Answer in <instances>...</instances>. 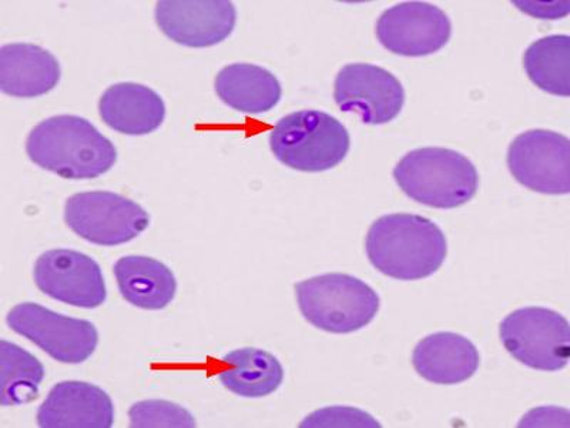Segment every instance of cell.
Wrapping results in <instances>:
<instances>
[{
  "mask_svg": "<svg viewBox=\"0 0 570 428\" xmlns=\"http://www.w3.org/2000/svg\"><path fill=\"white\" fill-rule=\"evenodd\" d=\"M365 246L379 272L405 282L432 276L448 254L446 237L438 224L410 213L380 217L371 224Z\"/></svg>",
  "mask_w": 570,
  "mask_h": 428,
  "instance_id": "1",
  "label": "cell"
},
{
  "mask_svg": "<svg viewBox=\"0 0 570 428\" xmlns=\"http://www.w3.org/2000/svg\"><path fill=\"white\" fill-rule=\"evenodd\" d=\"M29 159L69 181L96 178L117 162V150L107 137L80 116L49 117L30 132Z\"/></svg>",
  "mask_w": 570,
  "mask_h": 428,
  "instance_id": "2",
  "label": "cell"
},
{
  "mask_svg": "<svg viewBox=\"0 0 570 428\" xmlns=\"http://www.w3.org/2000/svg\"><path fill=\"white\" fill-rule=\"evenodd\" d=\"M396 185L412 201L432 208H456L475 197L480 176L462 153L422 147L406 153L394 169Z\"/></svg>",
  "mask_w": 570,
  "mask_h": 428,
  "instance_id": "3",
  "label": "cell"
},
{
  "mask_svg": "<svg viewBox=\"0 0 570 428\" xmlns=\"http://www.w3.org/2000/svg\"><path fill=\"white\" fill-rule=\"evenodd\" d=\"M351 137L334 116L299 110L283 117L269 134V147L289 169L320 173L334 169L347 157Z\"/></svg>",
  "mask_w": 570,
  "mask_h": 428,
  "instance_id": "4",
  "label": "cell"
},
{
  "mask_svg": "<svg viewBox=\"0 0 570 428\" xmlns=\"http://www.w3.org/2000/svg\"><path fill=\"white\" fill-rule=\"evenodd\" d=\"M294 289L304 319L327 333H354L380 312V295L350 274H323L295 283Z\"/></svg>",
  "mask_w": 570,
  "mask_h": 428,
  "instance_id": "5",
  "label": "cell"
},
{
  "mask_svg": "<svg viewBox=\"0 0 570 428\" xmlns=\"http://www.w3.org/2000/svg\"><path fill=\"white\" fill-rule=\"evenodd\" d=\"M499 335L508 353L533 370L559 371L569 363L570 325L554 310H515L502 320Z\"/></svg>",
  "mask_w": 570,
  "mask_h": 428,
  "instance_id": "6",
  "label": "cell"
},
{
  "mask_svg": "<svg viewBox=\"0 0 570 428\" xmlns=\"http://www.w3.org/2000/svg\"><path fill=\"white\" fill-rule=\"evenodd\" d=\"M65 222L70 231L99 246H119L149 227V213L139 203L111 192L78 193L66 201Z\"/></svg>",
  "mask_w": 570,
  "mask_h": 428,
  "instance_id": "7",
  "label": "cell"
},
{
  "mask_svg": "<svg viewBox=\"0 0 570 428\" xmlns=\"http://www.w3.org/2000/svg\"><path fill=\"white\" fill-rule=\"evenodd\" d=\"M7 323L59 363H85L99 344V331L91 321L68 318L38 303L14 305Z\"/></svg>",
  "mask_w": 570,
  "mask_h": 428,
  "instance_id": "8",
  "label": "cell"
},
{
  "mask_svg": "<svg viewBox=\"0 0 570 428\" xmlns=\"http://www.w3.org/2000/svg\"><path fill=\"white\" fill-rule=\"evenodd\" d=\"M570 142L557 132L521 134L508 150V167L518 183L542 195H569Z\"/></svg>",
  "mask_w": 570,
  "mask_h": 428,
  "instance_id": "9",
  "label": "cell"
},
{
  "mask_svg": "<svg viewBox=\"0 0 570 428\" xmlns=\"http://www.w3.org/2000/svg\"><path fill=\"white\" fill-rule=\"evenodd\" d=\"M33 279L40 292L75 308L98 309L106 302L104 272L88 254L49 250L36 260Z\"/></svg>",
  "mask_w": 570,
  "mask_h": 428,
  "instance_id": "10",
  "label": "cell"
},
{
  "mask_svg": "<svg viewBox=\"0 0 570 428\" xmlns=\"http://www.w3.org/2000/svg\"><path fill=\"white\" fill-rule=\"evenodd\" d=\"M335 104L355 111L365 125L390 124L401 114L405 91L391 71L370 64L345 65L334 85Z\"/></svg>",
  "mask_w": 570,
  "mask_h": 428,
  "instance_id": "11",
  "label": "cell"
},
{
  "mask_svg": "<svg viewBox=\"0 0 570 428\" xmlns=\"http://www.w3.org/2000/svg\"><path fill=\"white\" fill-rule=\"evenodd\" d=\"M450 18L435 4L404 2L385 10L376 22V38L386 50L406 58L434 55L450 42Z\"/></svg>",
  "mask_w": 570,
  "mask_h": 428,
  "instance_id": "12",
  "label": "cell"
},
{
  "mask_svg": "<svg viewBox=\"0 0 570 428\" xmlns=\"http://www.w3.org/2000/svg\"><path fill=\"white\" fill-rule=\"evenodd\" d=\"M161 32L187 48H212L233 33L237 10L228 0H161L156 4Z\"/></svg>",
  "mask_w": 570,
  "mask_h": 428,
  "instance_id": "13",
  "label": "cell"
},
{
  "mask_svg": "<svg viewBox=\"0 0 570 428\" xmlns=\"http://www.w3.org/2000/svg\"><path fill=\"white\" fill-rule=\"evenodd\" d=\"M114 422L110 396L86 381L56 385L38 410V425L42 428H110Z\"/></svg>",
  "mask_w": 570,
  "mask_h": 428,
  "instance_id": "14",
  "label": "cell"
},
{
  "mask_svg": "<svg viewBox=\"0 0 570 428\" xmlns=\"http://www.w3.org/2000/svg\"><path fill=\"white\" fill-rule=\"evenodd\" d=\"M481 356L465 335L441 331L422 339L412 354V364L431 383L454 386L470 380L480 369Z\"/></svg>",
  "mask_w": 570,
  "mask_h": 428,
  "instance_id": "15",
  "label": "cell"
},
{
  "mask_svg": "<svg viewBox=\"0 0 570 428\" xmlns=\"http://www.w3.org/2000/svg\"><path fill=\"white\" fill-rule=\"evenodd\" d=\"M60 65L49 50L30 43L0 49V89L13 98H38L59 85Z\"/></svg>",
  "mask_w": 570,
  "mask_h": 428,
  "instance_id": "16",
  "label": "cell"
},
{
  "mask_svg": "<svg viewBox=\"0 0 570 428\" xmlns=\"http://www.w3.org/2000/svg\"><path fill=\"white\" fill-rule=\"evenodd\" d=\"M99 114L110 129L129 136H145L165 121L166 105L155 90L139 84L110 86L99 101Z\"/></svg>",
  "mask_w": 570,
  "mask_h": 428,
  "instance_id": "17",
  "label": "cell"
},
{
  "mask_svg": "<svg viewBox=\"0 0 570 428\" xmlns=\"http://www.w3.org/2000/svg\"><path fill=\"white\" fill-rule=\"evenodd\" d=\"M218 98L232 109L249 116L267 114L283 96L277 76L262 66L228 65L214 81Z\"/></svg>",
  "mask_w": 570,
  "mask_h": 428,
  "instance_id": "18",
  "label": "cell"
},
{
  "mask_svg": "<svg viewBox=\"0 0 570 428\" xmlns=\"http://www.w3.org/2000/svg\"><path fill=\"white\" fill-rule=\"evenodd\" d=\"M115 276L121 298L142 310H163L177 292V280L159 260L126 256L117 260Z\"/></svg>",
  "mask_w": 570,
  "mask_h": 428,
  "instance_id": "19",
  "label": "cell"
},
{
  "mask_svg": "<svg viewBox=\"0 0 570 428\" xmlns=\"http://www.w3.org/2000/svg\"><path fill=\"white\" fill-rule=\"evenodd\" d=\"M226 369L218 379L228 391L244 399H262L273 395L284 381V369L277 357L266 350L244 348L223 357Z\"/></svg>",
  "mask_w": 570,
  "mask_h": 428,
  "instance_id": "20",
  "label": "cell"
},
{
  "mask_svg": "<svg viewBox=\"0 0 570 428\" xmlns=\"http://www.w3.org/2000/svg\"><path fill=\"white\" fill-rule=\"evenodd\" d=\"M570 38L553 35L529 46L523 55V68L534 86L554 96L568 98Z\"/></svg>",
  "mask_w": 570,
  "mask_h": 428,
  "instance_id": "21",
  "label": "cell"
},
{
  "mask_svg": "<svg viewBox=\"0 0 570 428\" xmlns=\"http://www.w3.org/2000/svg\"><path fill=\"white\" fill-rule=\"evenodd\" d=\"M2 351V406H20L38 399L45 367L19 346L0 341Z\"/></svg>",
  "mask_w": 570,
  "mask_h": 428,
  "instance_id": "22",
  "label": "cell"
},
{
  "mask_svg": "<svg viewBox=\"0 0 570 428\" xmlns=\"http://www.w3.org/2000/svg\"><path fill=\"white\" fill-rule=\"evenodd\" d=\"M130 426L139 428L155 427H196V419L185 407L175 402L149 400L136 402L129 410Z\"/></svg>",
  "mask_w": 570,
  "mask_h": 428,
  "instance_id": "23",
  "label": "cell"
},
{
  "mask_svg": "<svg viewBox=\"0 0 570 428\" xmlns=\"http://www.w3.org/2000/svg\"><path fill=\"white\" fill-rule=\"evenodd\" d=\"M341 420H360L366 427H380V422L374 421L373 417L365 415L363 411L350 409V407H327V409L315 411L314 415L303 421L302 427L345 426L344 421L341 425ZM353 422L355 426H360L358 422Z\"/></svg>",
  "mask_w": 570,
  "mask_h": 428,
  "instance_id": "24",
  "label": "cell"
}]
</instances>
